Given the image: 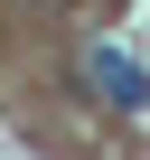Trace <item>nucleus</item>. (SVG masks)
<instances>
[{"label": "nucleus", "mask_w": 150, "mask_h": 160, "mask_svg": "<svg viewBox=\"0 0 150 160\" xmlns=\"http://www.w3.org/2000/svg\"><path fill=\"white\" fill-rule=\"evenodd\" d=\"M19 10H66V0H19Z\"/></svg>", "instance_id": "obj_2"}, {"label": "nucleus", "mask_w": 150, "mask_h": 160, "mask_svg": "<svg viewBox=\"0 0 150 160\" xmlns=\"http://www.w3.org/2000/svg\"><path fill=\"white\" fill-rule=\"evenodd\" d=\"M85 85H94L113 113H141V104H150V66H141L131 47H85Z\"/></svg>", "instance_id": "obj_1"}]
</instances>
